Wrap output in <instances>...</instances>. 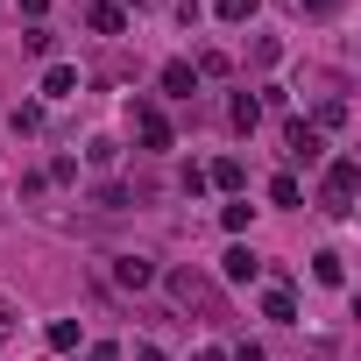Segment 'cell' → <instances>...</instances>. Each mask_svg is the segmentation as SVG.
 <instances>
[{
    "instance_id": "obj_17",
    "label": "cell",
    "mask_w": 361,
    "mask_h": 361,
    "mask_svg": "<svg viewBox=\"0 0 361 361\" xmlns=\"http://www.w3.org/2000/svg\"><path fill=\"white\" fill-rule=\"evenodd\" d=\"M22 50H29V57H50V50H57V36H50V29H43V22H36V29H29V36H22Z\"/></svg>"
},
{
    "instance_id": "obj_19",
    "label": "cell",
    "mask_w": 361,
    "mask_h": 361,
    "mask_svg": "<svg viewBox=\"0 0 361 361\" xmlns=\"http://www.w3.org/2000/svg\"><path fill=\"white\" fill-rule=\"evenodd\" d=\"M192 71H199V78H227V50H206Z\"/></svg>"
},
{
    "instance_id": "obj_2",
    "label": "cell",
    "mask_w": 361,
    "mask_h": 361,
    "mask_svg": "<svg viewBox=\"0 0 361 361\" xmlns=\"http://www.w3.org/2000/svg\"><path fill=\"white\" fill-rule=\"evenodd\" d=\"M128 121H135V142L142 149H170L177 135H170V114L156 106V99H128Z\"/></svg>"
},
{
    "instance_id": "obj_14",
    "label": "cell",
    "mask_w": 361,
    "mask_h": 361,
    "mask_svg": "<svg viewBox=\"0 0 361 361\" xmlns=\"http://www.w3.org/2000/svg\"><path fill=\"white\" fill-rule=\"evenodd\" d=\"M269 199H276V206H305V185L283 170V177H269Z\"/></svg>"
},
{
    "instance_id": "obj_1",
    "label": "cell",
    "mask_w": 361,
    "mask_h": 361,
    "mask_svg": "<svg viewBox=\"0 0 361 361\" xmlns=\"http://www.w3.org/2000/svg\"><path fill=\"white\" fill-rule=\"evenodd\" d=\"M354 192H361V163H354V156H333V163H326V185H319V206H326L333 220H347V213H354Z\"/></svg>"
},
{
    "instance_id": "obj_15",
    "label": "cell",
    "mask_w": 361,
    "mask_h": 361,
    "mask_svg": "<svg viewBox=\"0 0 361 361\" xmlns=\"http://www.w3.org/2000/svg\"><path fill=\"white\" fill-rule=\"evenodd\" d=\"M248 220H255V206H248V199H234V206H220V227H227V234H248Z\"/></svg>"
},
{
    "instance_id": "obj_25",
    "label": "cell",
    "mask_w": 361,
    "mask_h": 361,
    "mask_svg": "<svg viewBox=\"0 0 361 361\" xmlns=\"http://www.w3.org/2000/svg\"><path fill=\"white\" fill-rule=\"evenodd\" d=\"M135 361H170V354H163V347H149V340H142V347H135Z\"/></svg>"
},
{
    "instance_id": "obj_26",
    "label": "cell",
    "mask_w": 361,
    "mask_h": 361,
    "mask_svg": "<svg viewBox=\"0 0 361 361\" xmlns=\"http://www.w3.org/2000/svg\"><path fill=\"white\" fill-rule=\"evenodd\" d=\"M298 8H305V15H333V0H298Z\"/></svg>"
},
{
    "instance_id": "obj_12",
    "label": "cell",
    "mask_w": 361,
    "mask_h": 361,
    "mask_svg": "<svg viewBox=\"0 0 361 361\" xmlns=\"http://www.w3.org/2000/svg\"><path fill=\"white\" fill-rule=\"evenodd\" d=\"M227 121H234L241 135H255V121H262V99H255V92H234V106H227Z\"/></svg>"
},
{
    "instance_id": "obj_23",
    "label": "cell",
    "mask_w": 361,
    "mask_h": 361,
    "mask_svg": "<svg viewBox=\"0 0 361 361\" xmlns=\"http://www.w3.org/2000/svg\"><path fill=\"white\" fill-rule=\"evenodd\" d=\"M227 361H269V354H262V340H241V347H234Z\"/></svg>"
},
{
    "instance_id": "obj_21",
    "label": "cell",
    "mask_w": 361,
    "mask_h": 361,
    "mask_svg": "<svg viewBox=\"0 0 361 361\" xmlns=\"http://www.w3.org/2000/svg\"><path fill=\"white\" fill-rule=\"evenodd\" d=\"M255 8H262V0H220V22H248Z\"/></svg>"
},
{
    "instance_id": "obj_8",
    "label": "cell",
    "mask_w": 361,
    "mask_h": 361,
    "mask_svg": "<svg viewBox=\"0 0 361 361\" xmlns=\"http://www.w3.org/2000/svg\"><path fill=\"white\" fill-rule=\"evenodd\" d=\"M85 22H92V36H121L128 29V8H121V0H92Z\"/></svg>"
},
{
    "instance_id": "obj_7",
    "label": "cell",
    "mask_w": 361,
    "mask_h": 361,
    "mask_svg": "<svg viewBox=\"0 0 361 361\" xmlns=\"http://www.w3.org/2000/svg\"><path fill=\"white\" fill-rule=\"evenodd\" d=\"M206 185H213V192H241V185H248V163H241V156H213V163H206Z\"/></svg>"
},
{
    "instance_id": "obj_22",
    "label": "cell",
    "mask_w": 361,
    "mask_h": 361,
    "mask_svg": "<svg viewBox=\"0 0 361 361\" xmlns=\"http://www.w3.org/2000/svg\"><path fill=\"white\" fill-rule=\"evenodd\" d=\"M15 326H22V319H15V305H8V298H0V347H8V340H15Z\"/></svg>"
},
{
    "instance_id": "obj_18",
    "label": "cell",
    "mask_w": 361,
    "mask_h": 361,
    "mask_svg": "<svg viewBox=\"0 0 361 361\" xmlns=\"http://www.w3.org/2000/svg\"><path fill=\"white\" fill-rule=\"evenodd\" d=\"M340 121H347V99H319V121H312V128L326 135V128H340Z\"/></svg>"
},
{
    "instance_id": "obj_5",
    "label": "cell",
    "mask_w": 361,
    "mask_h": 361,
    "mask_svg": "<svg viewBox=\"0 0 361 361\" xmlns=\"http://www.w3.org/2000/svg\"><path fill=\"white\" fill-rule=\"evenodd\" d=\"M283 142H290V156H298V163H319V156H326V135H319L312 121H290V128H283Z\"/></svg>"
},
{
    "instance_id": "obj_6",
    "label": "cell",
    "mask_w": 361,
    "mask_h": 361,
    "mask_svg": "<svg viewBox=\"0 0 361 361\" xmlns=\"http://www.w3.org/2000/svg\"><path fill=\"white\" fill-rule=\"evenodd\" d=\"M114 283H121V290H149V283H156V262H149V255H114Z\"/></svg>"
},
{
    "instance_id": "obj_20",
    "label": "cell",
    "mask_w": 361,
    "mask_h": 361,
    "mask_svg": "<svg viewBox=\"0 0 361 361\" xmlns=\"http://www.w3.org/2000/svg\"><path fill=\"white\" fill-rule=\"evenodd\" d=\"M8 121H15V135H36V128H43V106H15Z\"/></svg>"
},
{
    "instance_id": "obj_16",
    "label": "cell",
    "mask_w": 361,
    "mask_h": 361,
    "mask_svg": "<svg viewBox=\"0 0 361 361\" xmlns=\"http://www.w3.org/2000/svg\"><path fill=\"white\" fill-rule=\"evenodd\" d=\"M43 340H50L57 354H71V347H78V319H50V333H43Z\"/></svg>"
},
{
    "instance_id": "obj_10",
    "label": "cell",
    "mask_w": 361,
    "mask_h": 361,
    "mask_svg": "<svg viewBox=\"0 0 361 361\" xmlns=\"http://www.w3.org/2000/svg\"><path fill=\"white\" fill-rule=\"evenodd\" d=\"M163 92H177V99H192V92H199V71H192L185 57H170V64H163Z\"/></svg>"
},
{
    "instance_id": "obj_27",
    "label": "cell",
    "mask_w": 361,
    "mask_h": 361,
    "mask_svg": "<svg viewBox=\"0 0 361 361\" xmlns=\"http://www.w3.org/2000/svg\"><path fill=\"white\" fill-rule=\"evenodd\" d=\"M199 361H227V354H220V347H206V354H199Z\"/></svg>"
},
{
    "instance_id": "obj_9",
    "label": "cell",
    "mask_w": 361,
    "mask_h": 361,
    "mask_svg": "<svg viewBox=\"0 0 361 361\" xmlns=\"http://www.w3.org/2000/svg\"><path fill=\"white\" fill-rule=\"evenodd\" d=\"M262 319H276V326H298V298H290L283 283H269V290H262Z\"/></svg>"
},
{
    "instance_id": "obj_4",
    "label": "cell",
    "mask_w": 361,
    "mask_h": 361,
    "mask_svg": "<svg viewBox=\"0 0 361 361\" xmlns=\"http://www.w3.org/2000/svg\"><path fill=\"white\" fill-rule=\"evenodd\" d=\"M220 276H227V283H255V276H262V255H255L248 241H234V248L220 255Z\"/></svg>"
},
{
    "instance_id": "obj_28",
    "label": "cell",
    "mask_w": 361,
    "mask_h": 361,
    "mask_svg": "<svg viewBox=\"0 0 361 361\" xmlns=\"http://www.w3.org/2000/svg\"><path fill=\"white\" fill-rule=\"evenodd\" d=\"M121 8H128V0H121ZM135 8H142V0H135Z\"/></svg>"
},
{
    "instance_id": "obj_3",
    "label": "cell",
    "mask_w": 361,
    "mask_h": 361,
    "mask_svg": "<svg viewBox=\"0 0 361 361\" xmlns=\"http://www.w3.org/2000/svg\"><path fill=\"white\" fill-rule=\"evenodd\" d=\"M170 298L192 305V312H206V319H220V290H213L199 269H170Z\"/></svg>"
},
{
    "instance_id": "obj_24",
    "label": "cell",
    "mask_w": 361,
    "mask_h": 361,
    "mask_svg": "<svg viewBox=\"0 0 361 361\" xmlns=\"http://www.w3.org/2000/svg\"><path fill=\"white\" fill-rule=\"evenodd\" d=\"M85 361H121V347H114V340H92V347H85Z\"/></svg>"
},
{
    "instance_id": "obj_13",
    "label": "cell",
    "mask_w": 361,
    "mask_h": 361,
    "mask_svg": "<svg viewBox=\"0 0 361 361\" xmlns=\"http://www.w3.org/2000/svg\"><path fill=\"white\" fill-rule=\"evenodd\" d=\"M312 276H319L326 290H340V283H347V262H340L333 248H319V255H312Z\"/></svg>"
},
{
    "instance_id": "obj_11",
    "label": "cell",
    "mask_w": 361,
    "mask_h": 361,
    "mask_svg": "<svg viewBox=\"0 0 361 361\" xmlns=\"http://www.w3.org/2000/svg\"><path fill=\"white\" fill-rule=\"evenodd\" d=\"M78 92V64H50L43 71V99H71Z\"/></svg>"
}]
</instances>
